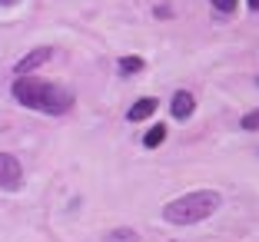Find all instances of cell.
Returning <instances> with one entry per match:
<instances>
[{
    "instance_id": "1",
    "label": "cell",
    "mask_w": 259,
    "mask_h": 242,
    "mask_svg": "<svg viewBox=\"0 0 259 242\" xmlns=\"http://www.w3.org/2000/svg\"><path fill=\"white\" fill-rule=\"evenodd\" d=\"M10 93H14L17 103L30 106V110H40V113H50V116H60L73 106V96H70L63 86L47 83L40 76H17Z\"/></svg>"
},
{
    "instance_id": "2",
    "label": "cell",
    "mask_w": 259,
    "mask_h": 242,
    "mask_svg": "<svg viewBox=\"0 0 259 242\" xmlns=\"http://www.w3.org/2000/svg\"><path fill=\"white\" fill-rule=\"evenodd\" d=\"M220 206H223V196L216 189H196V192H186V196L166 203L163 219H166L169 226H193V222L209 219Z\"/></svg>"
},
{
    "instance_id": "3",
    "label": "cell",
    "mask_w": 259,
    "mask_h": 242,
    "mask_svg": "<svg viewBox=\"0 0 259 242\" xmlns=\"http://www.w3.org/2000/svg\"><path fill=\"white\" fill-rule=\"evenodd\" d=\"M23 186V169L20 159L14 153H0V189L4 192H17Z\"/></svg>"
},
{
    "instance_id": "4",
    "label": "cell",
    "mask_w": 259,
    "mask_h": 242,
    "mask_svg": "<svg viewBox=\"0 0 259 242\" xmlns=\"http://www.w3.org/2000/svg\"><path fill=\"white\" fill-rule=\"evenodd\" d=\"M50 57H54V50H50V46H37V50H30V53H27V57H23L20 63H17V70H14V73H17V76H30L33 70H37V67H44V63L50 60Z\"/></svg>"
},
{
    "instance_id": "5",
    "label": "cell",
    "mask_w": 259,
    "mask_h": 242,
    "mask_svg": "<svg viewBox=\"0 0 259 242\" xmlns=\"http://www.w3.org/2000/svg\"><path fill=\"white\" fill-rule=\"evenodd\" d=\"M193 110H196V100H193V93H186V90H180L173 96V103H169V113H173L176 120H190Z\"/></svg>"
},
{
    "instance_id": "6",
    "label": "cell",
    "mask_w": 259,
    "mask_h": 242,
    "mask_svg": "<svg viewBox=\"0 0 259 242\" xmlns=\"http://www.w3.org/2000/svg\"><path fill=\"white\" fill-rule=\"evenodd\" d=\"M156 106H160V103H156L153 96H143V100H137V103L126 110V120L130 123H140V120H146V116L156 113Z\"/></svg>"
},
{
    "instance_id": "7",
    "label": "cell",
    "mask_w": 259,
    "mask_h": 242,
    "mask_svg": "<svg viewBox=\"0 0 259 242\" xmlns=\"http://www.w3.org/2000/svg\"><path fill=\"white\" fill-rule=\"evenodd\" d=\"M116 67H120V73H123V76H133V73H140L146 63L140 60V57H120V63H116Z\"/></svg>"
},
{
    "instance_id": "8",
    "label": "cell",
    "mask_w": 259,
    "mask_h": 242,
    "mask_svg": "<svg viewBox=\"0 0 259 242\" xmlns=\"http://www.w3.org/2000/svg\"><path fill=\"white\" fill-rule=\"evenodd\" d=\"M163 139H166V126H153L150 133L143 136V146H146V150H153V146H160Z\"/></svg>"
},
{
    "instance_id": "9",
    "label": "cell",
    "mask_w": 259,
    "mask_h": 242,
    "mask_svg": "<svg viewBox=\"0 0 259 242\" xmlns=\"http://www.w3.org/2000/svg\"><path fill=\"white\" fill-rule=\"evenodd\" d=\"M107 242H140V235L133 229H116V232L107 235Z\"/></svg>"
},
{
    "instance_id": "10",
    "label": "cell",
    "mask_w": 259,
    "mask_h": 242,
    "mask_svg": "<svg viewBox=\"0 0 259 242\" xmlns=\"http://www.w3.org/2000/svg\"><path fill=\"white\" fill-rule=\"evenodd\" d=\"M239 126H243V129H249V133H256V129H259V110H252V113H246Z\"/></svg>"
},
{
    "instance_id": "11",
    "label": "cell",
    "mask_w": 259,
    "mask_h": 242,
    "mask_svg": "<svg viewBox=\"0 0 259 242\" xmlns=\"http://www.w3.org/2000/svg\"><path fill=\"white\" fill-rule=\"evenodd\" d=\"M220 14H236V0H209Z\"/></svg>"
},
{
    "instance_id": "12",
    "label": "cell",
    "mask_w": 259,
    "mask_h": 242,
    "mask_svg": "<svg viewBox=\"0 0 259 242\" xmlns=\"http://www.w3.org/2000/svg\"><path fill=\"white\" fill-rule=\"evenodd\" d=\"M0 4H4V7H14V4H20V0H0Z\"/></svg>"
},
{
    "instance_id": "13",
    "label": "cell",
    "mask_w": 259,
    "mask_h": 242,
    "mask_svg": "<svg viewBox=\"0 0 259 242\" xmlns=\"http://www.w3.org/2000/svg\"><path fill=\"white\" fill-rule=\"evenodd\" d=\"M249 10H259V0H249Z\"/></svg>"
}]
</instances>
